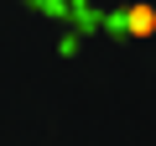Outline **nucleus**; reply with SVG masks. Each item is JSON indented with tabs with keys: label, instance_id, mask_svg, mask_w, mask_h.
<instances>
[{
	"label": "nucleus",
	"instance_id": "f257e3e1",
	"mask_svg": "<svg viewBox=\"0 0 156 146\" xmlns=\"http://www.w3.org/2000/svg\"><path fill=\"white\" fill-rule=\"evenodd\" d=\"M120 26H125L130 37H151V31H156V5H151V0H140V5H130Z\"/></svg>",
	"mask_w": 156,
	"mask_h": 146
}]
</instances>
